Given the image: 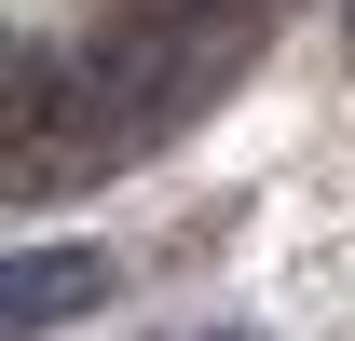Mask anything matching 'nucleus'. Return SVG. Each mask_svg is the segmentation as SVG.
<instances>
[{
	"label": "nucleus",
	"instance_id": "1",
	"mask_svg": "<svg viewBox=\"0 0 355 341\" xmlns=\"http://www.w3.org/2000/svg\"><path fill=\"white\" fill-rule=\"evenodd\" d=\"M96 300H110V259H96V246H28V259H0V328H14V341L69 328V314H96Z\"/></svg>",
	"mask_w": 355,
	"mask_h": 341
}]
</instances>
